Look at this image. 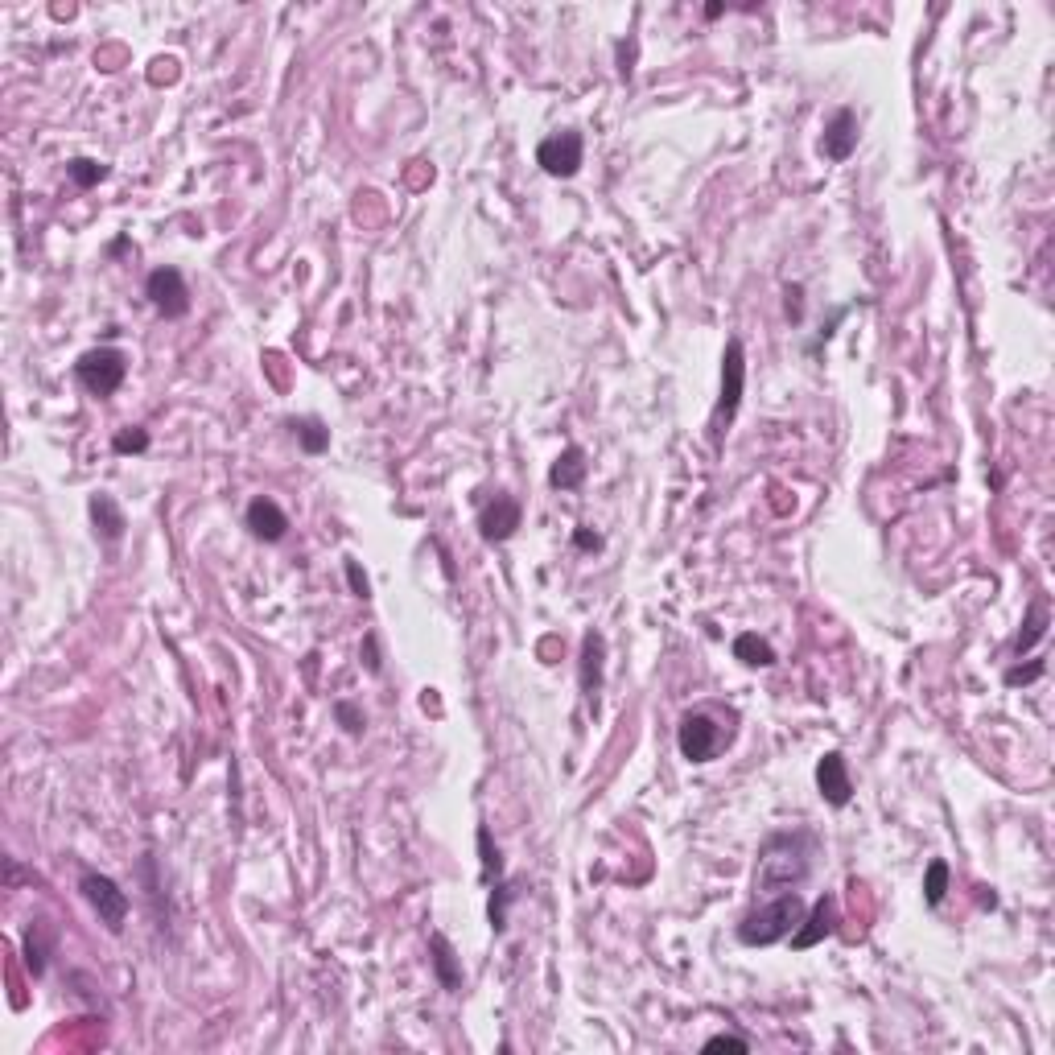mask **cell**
Listing matches in <instances>:
<instances>
[{
	"mask_svg": "<svg viewBox=\"0 0 1055 1055\" xmlns=\"http://www.w3.org/2000/svg\"><path fill=\"white\" fill-rule=\"evenodd\" d=\"M808 878V837L804 833H775L767 837L759 870H755V887L759 891H796Z\"/></svg>",
	"mask_w": 1055,
	"mask_h": 1055,
	"instance_id": "obj_1",
	"label": "cell"
},
{
	"mask_svg": "<svg viewBox=\"0 0 1055 1055\" xmlns=\"http://www.w3.org/2000/svg\"><path fill=\"white\" fill-rule=\"evenodd\" d=\"M800 920H804V899L796 891H779V899H771L767 907L742 915L738 940L746 948H767V944H779L784 936H792Z\"/></svg>",
	"mask_w": 1055,
	"mask_h": 1055,
	"instance_id": "obj_2",
	"label": "cell"
},
{
	"mask_svg": "<svg viewBox=\"0 0 1055 1055\" xmlns=\"http://www.w3.org/2000/svg\"><path fill=\"white\" fill-rule=\"evenodd\" d=\"M730 738H734V730H722L713 722V713H705V709L685 713V718H680V730H676V746L689 763H709L722 746H730Z\"/></svg>",
	"mask_w": 1055,
	"mask_h": 1055,
	"instance_id": "obj_3",
	"label": "cell"
},
{
	"mask_svg": "<svg viewBox=\"0 0 1055 1055\" xmlns=\"http://www.w3.org/2000/svg\"><path fill=\"white\" fill-rule=\"evenodd\" d=\"M75 376H79V384H83L91 396H112V392L124 384V376H128V359H124V351H116V347H99V351L79 355Z\"/></svg>",
	"mask_w": 1055,
	"mask_h": 1055,
	"instance_id": "obj_4",
	"label": "cell"
},
{
	"mask_svg": "<svg viewBox=\"0 0 1055 1055\" xmlns=\"http://www.w3.org/2000/svg\"><path fill=\"white\" fill-rule=\"evenodd\" d=\"M582 161H586V141H582V132H573V128L540 141V149H536V165L549 178H573L577 169H582Z\"/></svg>",
	"mask_w": 1055,
	"mask_h": 1055,
	"instance_id": "obj_5",
	"label": "cell"
},
{
	"mask_svg": "<svg viewBox=\"0 0 1055 1055\" xmlns=\"http://www.w3.org/2000/svg\"><path fill=\"white\" fill-rule=\"evenodd\" d=\"M79 891H83V899L99 911V920L108 924V932H120V928H124V920H128V895L116 887V882H112L108 874L87 870V874L79 878Z\"/></svg>",
	"mask_w": 1055,
	"mask_h": 1055,
	"instance_id": "obj_6",
	"label": "cell"
},
{
	"mask_svg": "<svg viewBox=\"0 0 1055 1055\" xmlns=\"http://www.w3.org/2000/svg\"><path fill=\"white\" fill-rule=\"evenodd\" d=\"M145 297L153 301V310L165 318H186L190 314V289L182 281L178 268H153L145 281Z\"/></svg>",
	"mask_w": 1055,
	"mask_h": 1055,
	"instance_id": "obj_7",
	"label": "cell"
},
{
	"mask_svg": "<svg viewBox=\"0 0 1055 1055\" xmlns=\"http://www.w3.org/2000/svg\"><path fill=\"white\" fill-rule=\"evenodd\" d=\"M742 388H746V359H742V343L730 338L726 355H722V400H718V433L734 421L738 404H742Z\"/></svg>",
	"mask_w": 1055,
	"mask_h": 1055,
	"instance_id": "obj_8",
	"label": "cell"
},
{
	"mask_svg": "<svg viewBox=\"0 0 1055 1055\" xmlns=\"http://www.w3.org/2000/svg\"><path fill=\"white\" fill-rule=\"evenodd\" d=\"M520 520H524V507H520V499H512L507 491H499V495H495V499L483 507V516H479L483 540H495V544L512 540V536H516V528H520Z\"/></svg>",
	"mask_w": 1055,
	"mask_h": 1055,
	"instance_id": "obj_9",
	"label": "cell"
},
{
	"mask_svg": "<svg viewBox=\"0 0 1055 1055\" xmlns=\"http://www.w3.org/2000/svg\"><path fill=\"white\" fill-rule=\"evenodd\" d=\"M816 788L833 808H845L854 800V779H849V763L841 751H829L821 763H816Z\"/></svg>",
	"mask_w": 1055,
	"mask_h": 1055,
	"instance_id": "obj_10",
	"label": "cell"
},
{
	"mask_svg": "<svg viewBox=\"0 0 1055 1055\" xmlns=\"http://www.w3.org/2000/svg\"><path fill=\"white\" fill-rule=\"evenodd\" d=\"M800 924L804 928L792 932V944L796 948H812V944H821L825 936H833L837 932V899L833 895H821V899L812 903V911H804Z\"/></svg>",
	"mask_w": 1055,
	"mask_h": 1055,
	"instance_id": "obj_11",
	"label": "cell"
},
{
	"mask_svg": "<svg viewBox=\"0 0 1055 1055\" xmlns=\"http://www.w3.org/2000/svg\"><path fill=\"white\" fill-rule=\"evenodd\" d=\"M858 149V116L841 108L829 124H825V136H821V153L829 161H849V153Z\"/></svg>",
	"mask_w": 1055,
	"mask_h": 1055,
	"instance_id": "obj_12",
	"label": "cell"
},
{
	"mask_svg": "<svg viewBox=\"0 0 1055 1055\" xmlns=\"http://www.w3.org/2000/svg\"><path fill=\"white\" fill-rule=\"evenodd\" d=\"M248 528H252L256 540L277 544V540H285V532H289V516L281 512V503H272V499L260 495V499L248 503Z\"/></svg>",
	"mask_w": 1055,
	"mask_h": 1055,
	"instance_id": "obj_13",
	"label": "cell"
},
{
	"mask_svg": "<svg viewBox=\"0 0 1055 1055\" xmlns=\"http://www.w3.org/2000/svg\"><path fill=\"white\" fill-rule=\"evenodd\" d=\"M586 470H590V462H586V450L582 446H569L557 462H553V470H549V483L553 487H561V491H573V487H582L586 483Z\"/></svg>",
	"mask_w": 1055,
	"mask_h": 1055,
	"instance_id": "obj_14",
	"label": "cell"
},
{
	"mask_svg": "<svg viewBox=\"0 0 1055 1055\" xmlns=\"http://www.w3.org/2000/svg\"><path fill=\"white\" fill-rule=\"evenodd\" d=\"M602 656H606V643L598 631H586L582 639V693L594 701L598 689H602Z\"/></svg>",
	"mask_w": 1055,
	"mask_h": 1055,
	"instance_id": "obj_15",
	"label": "cell"
},
{
	"mask_svg": "<svg viewBox=\"0 0 1055 1055\" xmlns=\"http://www.w3.org/2000/svg\"><path fill=\"white\" fill-rule=\"evenodd\" d=\"M91 516H95L99 536H104L108 544H116V540L124 536V528H128V520H124V512H120V503H116L112 495H91Z\"/></svg>",
	"mask_w": 1055,
	"mask_h": 1055,
	"instance_id": "obj_16",
	"label": "cell"
},
{
	"mask_svg": "<svg viewBox=\"0 0 1055 1055\" xmlns=\"http://www.w3.org/2000/svg\"><path fill=\"white\" fill-rule=\"evenodd\" d=\"M429 952H433V969H437L441 985H446L450 994H458V990H462V969H458V961H454L450 940H446V936H433V940H429Z\"/></svg>",
	"mask_w": 1055,
	"mask_h": 1055,
	"instance_id": "obj_17",
	"label": "cell"
},
{
	"mask_svg": "<svg viewBox=\"0 0 1055 1055\" xmlns=\"http://www.w3.org/2000/svg\"><path fill=\"white\" fill-rule=\"evenodd\" d=\"M734 660H742L746 668H771L775 664V648L767 639H759L755 631H746L734 639Z\"/></svg>",
	"mask_w": 1055,
	"mask_h": 1055,
	"instance_id": "obj_18",
	"label": "cell"
},
{
	"mask_svg": "<svg viewBox=\"0 0 1055 1055\" xmlns=\"http://www.w3.org/2000/svg\"><path fill=\"white\" fill-rule=\"evenodd\" d=\"M289 429H293V437L301 441V450H305V454H326V450H330V429H326L318 417H293Z\"/></svg>",
	"mask_w": 1055,
	"mask_h": 1055,
	"instance_id": "obj_19",
	"label": "cell"
},
{
	"mask_svg": "<svg viewBox=\"0 0 1055 1055\" xmlns=\"http://www.w3.org/2000/svg\"><path fill=\"white\" fill-rule=\"evenodd\" d=\"M1023 627H1027V631L1018 635V643H1014V652H1018V656H1027V652L1035 648V643L1047 635V602H1043V598H1035V602H1031V615H1027V623H1023Z\"/></svg>",
	"mask_w": 1055,
	"mask_h": 1055,
	"instance_id": "obj_20",
	"label": "cell"
},
{
	"mask_svg": "<svg viewBox=\"0 0 1055 1055\" xmlns=\"http://www.w3.org/2000/svg\"><path fill=\"white\" fill-rule=\"evenodd\" d=\"M944 895H948V862L936 858V862H928V874H924V899H928V907H940Z\"/></svg>",
	"mask_w": 1055,
	"mask_h": 1055,
	"instance_id": "obj_21",
	"label": "cell"
},
{
	"mask_svg": "<svg viewBox=\"0 0 1055 1055\" xmlns=\"http://www.w3.org/2000/svg\"><path fill=\"white\" fill-rule=\"evenodd\" d=\"M66 174L75 178V186L87 190V186H99V182L108 178V165L104 161H91V157H75L71 165H66Z\"/></svg>",
	"mask_w": 1055,
	"mask_h": 1055,
	"instance_id": "obj_22",
	"label": "cell"
},
{
	"mask_svg": "<svg viewBox=\"0 0 1055 1055\" xmlns=\"http://www.w3.org/2000/svg\"><path fill=\"white\" fill-rule=\"evenodd\" d=\"M512 899H516V887H507V882L495 887V895H491V928L495 932L507 928V903H512Z\"/></svg>",
	"mask_w": 1055,
	"mask_h": 1055,
	"instance_id": "obj_23",
	"label": "cell"
},
{
	"mask_svg": "<svg viewBox=\"0 0 1055 1055\" xmlns=\"http://www.w3.org/2000/svg\"><path fill=\"white\" fill-rule=\"evenodd\" d=\"M112 446H116V454H145L149 450V433L145 429H120Z\"/></svg>",
	"mask_w": 1055,
	"mask_h": 1055,
	"instance_id": "obj_24",
	"label": "cell"
},
{
	"mask_svg": "<svg viewBox=\"0 0 1055 1055\" xmlns=\"http://www.w3.org/2000/svg\"><path fill=\"white\" fill-rule=\"evenodd\" d=\"M479 849H483V870H487V878H499L503 858H499V849L491 845V833L487 829H479Z\"/></svg>",
	"mask_w": 1055,
	"mask_h": 1055,
	"instance_id": "obj_25",
	"label": "cell"
},
{
	"mask_svg": "<svg viewBox=\"0 0 1055 1055\" xmlns=\"http://www.w3.org/2000/svg\"><path fill=\"white\" fill-rule=\"evenodd\" d=\"M334 713H338V722H343V730H347V734H363V713H355V705H347V701H343V705H338Z\"/></svg>",
	"mask_w": 1055,
	"mask_h": 1055,
	"instance_id": "obj_26",
	"label": "cell"
},
{
	"mask_svg": "<svg viewBox=\"0 0 1055 1055\" xmlns=\"http://www.w3.org/2000/svg\"><path fill=\"white\" fill-rule=\"evenodd\" d=\"M722 1047H726V1051H751V1043L738 1039V1035H713V1039L705 1043V1051H722Z\"/></svg>",
	"mask_w": 1055,
	"mask_h": 1055,
	"instance_id": "obj_27",
	"label": "cell"
},
{
	"mask_svg": "<svg viewBox=\"0 0 1055 1055\" xmlns=\"http://www.w3.org/2000/svg\"><path fill=\"white\" fill-rule=\"evenodd\" d=\"M1043 676V664H1027V668H1010L1006 672V685H1027V680Z\"/></svg>",
	"mask_w": 1055,
	"mask_h": 1055,
	"instance_id": "obj_28",
	"label": "cell"
},
{
	"mask_svg": "<svg viewBox=\"0 0 1055 1055\" xmlns=\"http://www.w3.org/2000/svg\"><path fill=\"white\" fill-rule=\"evenodd\" d=\"M347 582H351V590H355L359 598H371V586H367V577L359 573V565H355V561H347Z\"/></svg>",
	"mask_w": 1055,
	"mask_h": 1055,
	"instance_id": "obj_29",
	"label": "cell"
},
{
	"mask_svg": "<svg viewBox=\"0 0 1055 1055\" xmlns=\"http://www.w3.org/2000/svg\"><path fill=\"white\" fill-rule=\"evenodd\" d=\"M573 540H577V544H582V549H602V536H598V532H586V528H582V532H577Z\"/></svg>",
	"mask_w": 1055,
	"mask_h": 1055,
	"instance_id": "obj_30",
	"label": "cell"
},
{
	"mask_svg": "<svg viewBox=\"0 0 1055 1055\" xmlns=\"http://www.w3.org/2000/svg\"><path fill=\"white\" fill-rule=\"evenodd\" d=\"M800 297H804V289L800 285H788V314L792 318H800Z\"/></svg>",
	"mask_w": 1055,
	"mask_h": 1055,
	"instance_id": "obj_31",
	"label": "cell"
}]
</instances>
